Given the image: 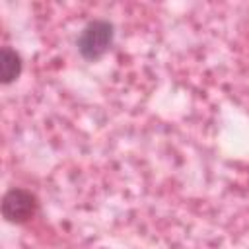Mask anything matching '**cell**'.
I'll return each instance as SVG.
<instances>
[{
    "instance_id": "cell-1",
    "label": "cell",
    "mask_w": 249,
    "mask_h": 249,
    "mask_svg": "<svg viewBox=\"0 0 249 249\" xmlns=\"http://www.w3.org/2000/svg\"><path fill=\"white\" fill-rule=\"evenodd\" d=\"M115 25L109 19H91L84 25L76 39L78 53L86 60H99L113 45Z\"/></svg>"
},
{
    "instance_id": "cell-2",
    "label": "cell",
    "mask_w": 249,
    "mask_h": 249,
    "mask_svg": "<svg viewBox=\"0 0 249 249\" xmlns=\"http://www.w3.org/2000/svg\"><path fill=\"white\" fill-rule=\"evenodd\" d=\"M39 212V198L35 193L14 187L2 196V216L10 224H25Z\"/></svg>"
},
{
    "instance_id": "cell-3",
    "label": "cell",
    "mask_w": 249,
    "mask_h": 249,
    "mask_svg": "<svg viewBox=\"0 0 249 249\" xmlns=\"http://www.w3.org/2000/svg\"><path fill=\"white\" fill-rule=\"evenodd\" d=\"M21 68H23L21 56L14 49L4 47L0 51V78H2V84H12L14 80H18L19 74H21Z\"/></svg>"
}]
</instances>
